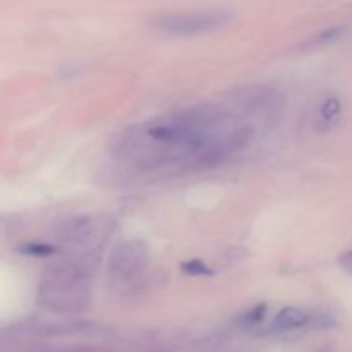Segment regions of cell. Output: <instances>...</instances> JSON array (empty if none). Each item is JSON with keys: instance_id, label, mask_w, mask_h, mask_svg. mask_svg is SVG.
Returning <instances> with one entry per match:
<instances>
[{"instance_id": "obj_1", "label": "cell", "mask_w": 352, "mask_h": 352, "mask_svg": "<svg viewBox=\"0 0 352 352\" xmlns=\"http://www.w3.org/2000/svg\"><path fill=\"white\" fill-rule=\"evenodd\" d=\"M232 14L222 9L195 10V12L162 14L151 21V26L168 36H199L226 26Z\"/></svg>"}, {"instance_id": "obj_2", "label": "cell", "mask_w": 352, "mask_h": 352, "mask_svg": "<svg viewBox=\"0 0 352 352\" xmlns=\"http://www.w3.org/2000/svg\"><path fill=\"white\" fill-rule=\"evenodd\" d=\"M146 246L138 241H127L113 250L110 256V272L119 280H131L146 268Z\"/></svg>"}, {"instance_id": "obj_3", "label": "cell", "mask_w": 352, "mask_h": 352, "mask_svg": "<svg viewBox=\"0 0 352 352\" xmlns=\"http://www.w3.org/2000/svg\"><path fill=\"white\" fill-rule=\"evenodd\" d=\"M309 322L308 315L298 308H285L275 316L274 320V329L285 332V330H296L305 327Z\"/></svg>"}, {"instance_id": "obj_4", "label": "cell", "mask_w": 352, "mask_h": 352, "mask_svg": "<svg viewBox=\"0 0 352 352\" xmlns=\"http://www.w3.org/2000/svg\"><path fill=\"white\" fill-rule=\"evenodd\" d=\"M23 253L31 254V256H50V254L55 253V248L50 246V244L45 243H28L24 244Z\"/></svg>"}, {"instance_id": "obj_5", "label": "cell", "mask_w": 352, "mask_h": 352, "mask_svg": "<svg viewBox=\"0 0 352 352\" xmlns=\"http://www.w3.org/2000/svg\"><path fill=\"white\" fill-rule=\"evenodd\" d=\"M340 110H342V109H340L339 100H336V98L327 100V102L323 103V107H322L323 120H325V122H332L333 119H337V117H339Z\"/></svg>"}, {"instance_id": "obj_6", "label": "cell", "mask_w": 352, "mask_h": 352, "mask_svg": "<svg viewBox=\"0 0 352 352\" xmlns=\"http://www.w3.org/2000/svg\"><path fill=\"white\" fill-rule=\"evenodd\" d=\"M344 34V28H330V30L323 31V33H320L318 36L313 40V43L315 45H327V43H332V41L339 40L340 36Z\"/></svg>"}, {"instance_id": "obj_7", "label": "cell", "mask_w": 352, "mask_h": 352, "mask_svg": "<svg viewBox=\"0 0 352 352\" xmlns=\"http://www.w3.org/2000/svg\"><path fill=\"white\" fill-rule=\"evenodd\" d=\"M182 270H184V274H188V275H210L212 274V272L208 270V267H206V265L199 260L188 261V263L182 265Z\"/></svg>"}, {"instance_id": "obj_8", "label": "cell", "mask_w": 352, "mask_h": 352, "mask_svg": "<svg viewBox=\"0 0 352 352\" xmlns=\"http://www.w3.org/2000/svg\"><path fill=\"white\" fill-rule=\"evenodd\" d=\"M340 267H342L346 272H349V274H352V250L340 256Z\"/></svg>"}]
</instances>
